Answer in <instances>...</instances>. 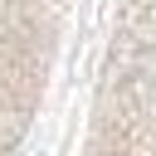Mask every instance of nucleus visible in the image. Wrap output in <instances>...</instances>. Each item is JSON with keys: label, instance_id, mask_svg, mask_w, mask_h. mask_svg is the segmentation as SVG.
Listing matches in <instances>:
<instances>
[{"label": "nucleus", "instance_id": "obj_2", "mask_svg": "<svg viewBox=\"0 0 156 156\" xmlns=\"http://www.w3.org/2000/svg\"><path fill=\"white\" fill-rule=\"evenodd\" d=\"M63 0H0V156H15L44 68L54 58Z\"/></svg>", "mask_w": 156, "mask_h": 156}, {"label": "nucleus", "instance_id": "obj_1", "mask_svg": "<svg viewBox=\"0 0 156 156\" xmlns=\"http://www.w3.org/2000/svg\"><path fill=\"white\" fill-rule=\"evenodd\" d=\"M88 156H156V0H132Z\"/></svg>", "mask_w": 156, "mask_h": 156}]
</instances>
